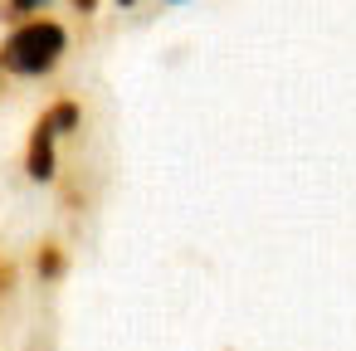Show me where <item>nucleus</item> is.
<instances>
[{
  "label": "nucleus",
  "instance_id": "6",
  "mask_svg": "<svg viewBox=\"0 0 356 351\" xmlns=\"http://www.w3.org/2000/svg\"><path fill=\"white\" fill-rule=\"evenodd\" d=\"M74 6H79L83 15H93V0H74Z\"/></svg>",
  "mask_w": 356,
  "mask_h": 351
},
{
  "label": "nucleus",
  "instance_id": "1",
  "mask_svg": "<svg viewBox=\"0 0 356 351\" xmlns=\"http://www.w3.org/2000/svg\"><path fill=\"white\" fill-rule=\"evenodd\" d=\"M64 49H69L64 25H54V20H25L6 44H0V64H6L10 74L40 79V74H49L64 59Z\"/></svg>",
  "mask_w": 356,
  "mask_h": 351
},
{
  "label": "nucleus",
  "instance_id": "7",
  "mask_svg": "<svg viewBox=\"0 0 356 351\" xmlns=\"http://www.w3.org/2000/svg\"><path fill=\"white\" fill-rule=\"evenodd\" d=\"M118 6H132V0H118Z\"/></svg>",
  "mask_w": 356,
  "mask_h": 351
},
{
  "label": "nucleus",
  "instance_id": "3",
  "mask_svg": "<svg viewBox=\"0 0 356 351\" xmlns=\"http://www.w3.org/2000/svg\"><path fill=\"white\" fill-rule=\"evenodd\" d=\"M44 122H49L54 137H64V132H74V127L83 122V108H79V103H54V108L44 113Z\"/></svg>",
  "mask_w": 356,
  "mask_h": 351
},
{
  "label": "nucleus",
  "instance_id": "4",
  "mask_svg": "<svg viewBox=\"0 0 356 351\" xmlns=\"http://www.w3.org/2000/svg\"><path fill=\"white\" fill-rule=\"evenodd\" d=\"M59 263H64V259H59V249L49 244V249L40 254V273H44V278H54V273H59Z\"/></svg>",
  "mask_w": 356,
  "mask_h": 351
},
{
  "label": "nucleus",
  "instance_id": "5",
  "mask_svg": "<svg viewBox=\"0 0 356 351\" xmlns=\"http://www.w3.org/2000/svg\"><path fill=\"white\" fill-rule=\"evenodd\" d=\"M40 6H44V0H10L6 15H30V10H40Z\"/></svg>",
  "mask_w": 356,
  "mask_h": 351
},
{
  "label": "nucleus",
  "instance_id": "2",
  "mask_svg": "<svg viewBox=\"0 0 356 351\" xmlns=\"http://www.w3.org/2000/svg\"><path fill=\"white\" fill-rule=\"evenodd\" d=\"M54 132H49V122L40 117L35 122V137H30V156H25V171L35 176V181H54Z\"/></svg>",
  "mask_w": 356,
  "mask_h": 351
},
{
  "label": "nucleus",
  "instance_id": "8",
  "mask_svg": "<svg viewBox=\"0 0 356 351\" xmlns=\"http://www.w3.org/2000/svg\"><path fill=\"white\" fill-rule=\"evenodd\" d=\"M171 6H181V0H171Z\"/></svg>",
  "mask_w": 356,
  "mask_h": 351
}]
</instances>
